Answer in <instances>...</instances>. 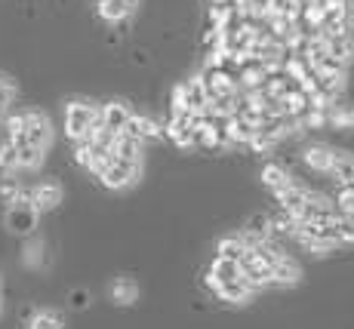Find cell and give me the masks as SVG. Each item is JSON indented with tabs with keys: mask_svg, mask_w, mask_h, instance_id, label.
Instances as JSON below:
<instances>
[{
	"mask_svg": "<svg viewBox=\"0 0 354 329\" xmlns=\"http://www.w3.org/2000/svg\"><path fill=\"white\" fill-rule=\"evenodd\" d=\"M99 123V108L93 102H68L65 105V133L68 139L84 142Z\"/></svg>",
	"mask_w": 354,
	"mask_h": 329,
	"instance_id": "cell-1",
	"label": "cell"
},
{
	"mask_svg": "<svg viewBox=\"0 0 354 329\" xmlns=\"http://www.w3.org/2000/svg\"><path fill=\"white\" fill-rule=\"evenodd\" d=\"M10 142H16V145H34V148L46 151V148H50V142H53V123H50V118H46V114H40V111H25L22 135H16V139H10Z\"/></svg>",
	"mask_w": 354,
	"mask_h": 329,
	"instance_id": "cell-2",
	"label": "cell"
},
{
	"mask_svg": "<svg viewBox=\"0 0 354 329\" xmlns=\"http://www.w3.org/2000/svg\"><path fill=\"white\" fill-rule=\"evenodd\" d=\"M37 216L40 212L34 209L31 197L22 194L10 203V209H6V228H10L12 234H31V231L37 228Z\"/></svg>",
	"mask_w": 354,
	"mask_h": 329,
	"instance_id": "cell-3",
	"label": "cell"
},
{
	"mask_svg": "<svg viewBox=\"0 0 354 329\" xmlns=\"http://www.w3.org/2000/svg\"><path fill=\"white\" fill-rule=\"evenodd\" d=\"M139 169H142V163L120 160V157H114V154H111V163H108V167H105V173H102L99 179H102V185H105V188L120 191V188H129V185L136 182V176H139Z\"/></svg>",
	"mask_w": 354,
	"mask_h": 329,
	"instance_id": "cell-4",
	"label": "cell"
},
{
	"mask_svg": "<svg viewBox=\"0 0 354 329\" xmlns=\"http://www.w3.org/2000/svg\"><path fill=\"white\" fill-rule=\"evenodd\" d=\"M124 133L129 135V139L142 142V145H145V142H160L163 139V123H158L154 118H145V114H129Z\"/></svg>",
	"mask_w": 354,
	"mask_h": 329,
	"instance_id": "cell-5",
	"label": "cell"
},
{
	"mask_svg": "<svg viewBox=\"0 0 354 329\" xmlns=\"http://www.w3.org/2000/svg\"><path fill=\"white\" fill-rule=\"evenodd\" d=\"M139 3L142 0H96V12H99L102 22L120 25V22H127V19L136 16Z\"/></svg>",
	"mask_w": 354,
	"mask_h": 329,
	"instance_id": "cell-6",
	"label": "cell"
},
{
	"mask_svg": "<svg viewBox=\"0 0 354 329\" xmlns=\"http://www.w3.org/2000/svg\"><path fill=\"white\" fill-rule=\"evenodd\" d=\"M241 277V262H234V258H222V256H216V262L209 265V271H207V290H219L222 283H228V280H237Z\"/></svg>",
	"mask_w": 354,
	"mask_h": 329,
	"instance_id": "cell-7",
	"label": "cell"
},
{
	"mask_svg": "<svg viewBox=\"0 0 354 329\" xmlns=\"http://www.w3.org/2000/svg\"><path fill=\"white\" fill-rule=\"evenodd\" d=\"M302 160H305V167L315 169V173L330 176L333 160H336V151H333L330 145H324V142H317V145H308L302 151Z\"/></svg>",
	"mask_w": 354,
	"mask_h": 329,
	"instance_id": "cell-8",
	"label": "cell"
},
{
	"mask_svg": "<svg viewBox=\"0 0 354 329\" xmlns=\"http://www.w3.org/2000/svg\"><path fill=\"white\" fill-rule=\"evenodd\" d=\"M28 197H31L34 209H37V212H46V209H56L59 203H62V188H59L56 182H40Z\"/></svg>",
	"mask_w": 354,
	"mask_h": 329,
	"instance_id": "cell-9",
	"label": "cell"
},
{
	"mask_svg": "<svg viewBox=\"0 0 354 329\" xmlns=\"http://www.w3.org/2000/svg\"><path fill=\"white\" fill-rule=\"evenodd\" d=\"M253 133L256 129L243 118H237V114H231V118L222 120V139H225V145H247Z\"/></svg>",
	"mask_w": 354,
	"mask_h": 329,
	"instance_id": "cell-10",
	"label": "cell"
},
{
	"mask_svg": "<svg viewBox=\"0 0 354 329\" xmlns=\"http://www.w3.org/2000/svg\"><path fill=\"white\" fill-rule=\"evenodd\" d=\"M129 114H133V111H129L124 102H108L105 108H99V123L105 129H111V133H124Z\"/></svg>",
	"mask_w": 354,
	"mask_h": 329,
	"instance_id": "cell-11",
	"label": "cell"
},
{
	"mask_svg": "<svg viewBox=\"0 0 354 329\" xmlns=\"http://www.w3.org/2000/svg\"><path fill=\"white\" fill-rule=\"evenodd\" d=\"M299 277H302V268L296 265V258L290 256H277L274 265H271V283H283V286H292L299 283Z\"/></svg>",
	"mask_w": 354,
	"mask_h": 329,
	"instance_id": "cell-12",
	"label": "cell"
},
{
	"mask_svg": "<svg viewBox=\"0 0 354 329\" xmlns=\"http://www.w3.org/2000/svg\"><path fill=\"white\" fill-rule=\"evenodd\" d=\"M234 77H237V86H241V90H259L265 80V65L259 59H247L234 71Z\"/></svg>",
	"mask_w": 354,
	"mask_h": 329,
	"instance_id": "cell-13",
	"label": "cell"
},
{
	"mask_svg": "<svg viewBox=\"0 0 354 329\" xmlns=\"http://www.w3.org/2000/svg\"><path fill=\"white\" fill-rule=\"evenodd\" d=\"M274 197H277V203H281V209H287V212H292L296 216L299 209L308 203V191L305 188H299V185H283V188H277L274 191Z\"/></svg>",
	"mask_w": 354,
	"mask_h": 329,
	"instance_id": "cell-14",
	"label": "cell"
},
{
	"mask_svg": "<svg viewBox=\"0 0 354 329\" xmlns=\"http://www.w3.org/2000/svg\"><path fill=\"white\" fill-rule=\"evenodd\" d=\"M326 46H330V56L336 59L339 65L348 68L354 62V37H351V31L336 34V37H326Z\"/></svg>",
	"mask_w": 354,
	"mask_h": 329,
	"instance_id": "cell-15",
	"label": "cell"
},
{
	"mask_svg": "<svg viewBox=\"0 0 354 329\" xmlns=\"http://www.w3.org/2000/svg\"><path fill=\"white\" fill-rule=\"evenodd\" d=\"M216 296H219L222 301H228V305H243V301L253 296V286H250L243 277H237V280H228V283H222L219 290H216Z\"/></svg>",
	"mask_w": 354,
	"mask_h": 329,
	"instance_id": "cell-16",
	"label": "cell"
},
{
	"mask_svg": "<svg viewBox=\"0 0 354 329\" xmlns=\"http://www.w3.org/2000/svg\"><path fill=\"white\" fill-rule=\"evenodd\" d=\"M326 126H336V129H354V108L342 105V102H333L326 108Z\"/></svg>",
	"mask_w": 354,
	"mask_h": 329,
	"instance_id": "cell-17",
	"label": "cell"
},
{
	"mask_svg": "<svg viewBox=\"0 0 354 329\" xmlns=\"http://www.w3.org/2000/svg\"><path fill=\"white\" fill-rule=\"evenodd\" d=\"M330 176L339 185H354V154H345V151H336V160H333Z\"/></svg>",
	"mask_w": 354,
	"mask_h": 329,
	"instance_id": "cell-18",
	"label": "cell"
},
{
	"mask_svg": "<svg viewBox=\"0 0 354 329\" xmlns=\"http://www.w3.org/2000/svg\"><path fill=\"white\" fill-rule=\"evenodd\" d=\"M283 114L287 118H302L305 111H308V93L299 90V86H290V93L283 95Z\"/></svg>",
	"mask_w": 354,
	"mask_h": 329,
	"instance_id": "cell-19",
	"label": "cell"
},
{
	"mask_svg": "<svg viewBox=\"0 0 354 329\" xmlns=\"http://www.w3.org/2000/svg\"><path fill=\"white\" fill-rule=\"evenodd\" d=\"M111 299H114V305H133V301L139 299V286L129 277H118L111 283Z\"/></svg>",
	"mask_w": 354,
	"mask_h": 329,
	"instance_id": "cell-20",
	"label": "cell"
},
{
	"mask_svg": "<svg viewBox=\"0 0 354 329\" xmlns=\"http://www.w3.org/2000/svg\"><path fill=\"white\" fill-rule=\"evenodd\" d=\"M247 250H250V246H247V240H243V237H222L219 240V256L222 258H234V262H241V258L243 256H247Z\"/></svg>",
	"mask_w": 354,
	"mask_h": 329,
	"instance_id": "cell-21",
	"label": "cell"
},
{
	"mask_svg": "<svg viewBox=\"0 0 354 329\" xmlns=\"http://www.w3.org/2000/svg\"><path fill=\"white\" fill-rule=\"evenodd\" d=\"M262 182L268 185L271 191L283 188V185H290V173L281 167V163H265L262 167Z\"/></svg>",
	"mask_w": 354,
	"mask_h": 329,
	"instance_id": "cell-22",
	"label": "cell"
},
{
	"mask_svg": "<svg viewBox=\"0 0 354 329\" xmlns=\"http://www.w3.org/2000/svg\"><path fill=\"white\" fill-rule=\"evenodd\" d=\"M333 207H336L339 216H348V218H354V185H339Z\"/></svg>",
	"mask_w": 354,
	"mask_h": 329,
	"instance_id": "cell-23",
	"label": "cell"
},
{
	"mask_svg": "<svg viewBox=\"0 0 354 329\" xmlns=\"http://www.w3.org/2000/svg\"><path fill=\"white\" fill-rule=\"evenodd\" d=\"M16 148H19V169H37L44 163V151L40 148H34V145H16Z\"/></svg>",
	"mask_w": 354,
	"mask_h": 329,
	"instance_id": "cell-24",
	"label": "cell"
},
{
	"mask_svg": "<svg viewBox=\"0 0 354 329\" xmlns=\"http://www.w3.org/2000/svg\"><path fill=\"white\" fill-rule=\"evenodd\" d=\"M333 231H336V243H354V218L333 216Z\"/></svg>",
	"mask_w": 354,
	"mask_h": 329,
	"instance_id": "cell-25",
	"label": "cell"
},
{
	"mask_svg": "<svg viewBox=\"0 0 354 329\" xmlns=\"http://www.w3.org/2000/svg\"><path fill=\"white\" fill-rule=\"evenodd\" d=\"M321 6L326 10V22H348V19H345L348 0H321Z\"/></svg>",
	"mask_w": 354,
	"mask_h": 329,
	"instance_id": "cell-26",
	"label": "cell"
},
{
	"mask_svg": "<svg viewBox=\"0 0 354 329\" xmlns=\"http://www.w3.org/2000/svg\"><path fill=\"white\" fill-rule=\"evenodd\" d=\"M0 169H6V173L19 169V148L12 145V142H3V145H0Z\"/></svg>",
	"mask_w": 354,
	"mask_h": 329,
	"instance_id": "cell-27",
	"label": "cell"
},
{
	"mask_svg": "<svg viewBox=\"0 0 354 329\" xmlns=\"http://www.w3.org/2000/svg\"><path fill=\"white\" fill-rule=\"evenodd\" d=\"M31 329H62V317L53 311L31 314Z\"/></svg>",
	"mask_w": 354,
	"mask_h": 329,
	"instance_id": "cell-28",
	"label": "cell"
},
{
	"mask_svg": "<svg viewBox=\"0 0 354 329\" xmlns=\"http://www.w3.org/2000/svg\"><path fill=\"white\" fill-rule=\"evenodd\" d=\"M25 265H31V268H37V265H44V243H28L25 246Z\"/></svg>",
	"mask_w": 354,
	"mask_h": 329,
	"instance_id": "cell-29",
	"label": "cell"
},
{
	"mask_svg": "<svg viewBox=\"0 0 354 329\" xmlns=\"http://www.w3.org/2000/svg\"><path fill=\"white\" fill-rule=\"evenodd\" d=\"M16 197H22V188H19V182L16 179H6V182H0V200H6V203H12Z\"/></svg>",
	"mask_w": 354,
	"mask_h": 329,
	"instance_id": "cell-30",
	"label": "cell"
},
{
	"mask_svg": "<svg viewBox=\"0 0 354 329\" xmlns=\"http://www.w3.org/2000/svg\"><path fill=\"white\" fill-rule=\"evenodd\" d=\"M12 99H16V86H12L6 77H0V111H6Z\"/></svg>",
	"mask_w": 354,
	"mask_h": 329,
	"instance_id": "cell-31",
	"label": "cell"
},
{
	"mask_svg": "<svg viewBox=\"0 0 354 329\" xmlns=\"http://www.w3.org/2000/svg\"><path fill=\"white\" fill-rule=\"evenodd\" d=\"M22 129H25V114H10V118H6V133H10V139L22 135Z\"/></svg>",
	"mask_w": 354,
	"mask_h": 329,
	"instance_id": "cell-32",
	"label": "cell"
},
{
	"mask_svg": "<svg viewBox=\"0 0 354 329\" xmlns=\"http://www.w3.org/2000/svg\"><path fill=\"white\" fill-rule=\"evenodd\" d=\"M90 305V292L86 290H74L71 292V308H86Z\"/></svg>",
	"mask_w": 354,
	"mask_h": 329,
	"instance_id": "cell-33",
	"label": "cell"
},
{
	"mask_svg": "<svg viewBox=\"0 0 354 329\" xmlns=\"http://www.w3.org/2000/svg\"><path fill=\"white\" fill-rule=\"evenodd\" d=\"M345 19H348V25L354 28V0H348V10H345Z\"/></svg>",
	"mask_w": 354,
	"mask_h": 329,
	"instance_id": "cell-34",
	"label": "cell"
},
{
	"mask_svg": "<svg viewBox=\"0 0 354 329\" xmlns=\"http://www.w3.org/2000/svg\"><path fill=\"white\" fill-rule=\"evenodd\" d=\"M209 6H231V0H207Z\"/></svg>",
	"mask_w": 354,
	"mask_h": 329,
	"instance_id": "cell-35",
	"label": "cell"
},
{
	"mask_svg": "<svg viewBox=\"0 0 354 329\" xmlns=\"http://www.w3.org/2000/svg\"><path fill=\"white\" fill-rule=\"evenodd\" d=\"M0 114H3V111H0Z\"/></svg>",
	"mask_w": 354,
	"mask_h": 329,
	"instance_id": "cell-36",
	"label": "cell"
}]
</instances>
